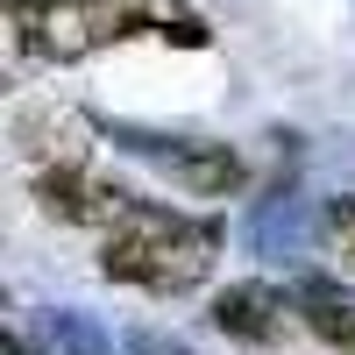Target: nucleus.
Instances as JSON below:
<instances>
[{"label":"nucleus","instance_id":"1","mask_svg":"<svg viewBox=\"0 0 355 355\" xmlns=\"http://www.w3.org/2000/svg\"><path fill=\"white\" fill-rule=\"evenodd\" d=\"M128 36H164V43H206V21L185 0H28L15 8V50L43 64H71Z\"/></svg>","mask_w":355,"mask_h":355},{"label":"nucleus","instance_id":"2","mask_svg":"<svg viewBox=\"0 0 355 355\" xmlns=\"http://www.w3.org/2000/svg\"><path fill=\"white\" fill-rule=\"evenodd\" d=\"M100 270L121 277V284H142L171 299V291H192L206 270H214V227L206 220H185L171 206H128L121 227H107L100 242Z\"/></svg>","mask_w":355,"mask_h":355},{"label":"nucleus","instance_id":"3","mask_svg":"<svg viewBox=\"0 0 355 355\" xmlns=\"http://www.w3.org/2000/svg\"><path fill=\"white\" fill-rule=\"evenodd\" d=\"M28 185H36V206H43L50 220H64V227H121V220H128V206H135L121 185H107V178H85V164L36 171Z\"/></svg>","mask_w":355,"mask_h":355},{"label":"nucleus","instance_id":"4","mask_svg":"<svg viewBox=\"0 0 355 355\" xmlns=\"http://www.w3.org/2000/svg\"><path fill=\"white\" fill-rule=\"evenodd\" d=\"M85 121L71 107H57V100H28L15 107V157L28 171H57V164H85Z\"/></svg>","mask_w":355,"mask_h":355},{"label":"nucleus","instance_id":"5","mask_svg":"<svg viewBox=\"0 0 355 355\" xmlns=\"http://www.w3.org/2000/svg\"><path fill=\"white\" fill-rule=\"evenodd\" d=\"M214 327L234 334V341H270L284 327V299H277L270 284H234V291L214 299Z\"/></svg>","mask_w":355,"mask_h":355},{"label":"nucleus","instance_id":"6","mask_svg":"<svg viewBox=\"0 0 355 355\" xmlns=\"http://www.w3.org/2000/svg\"><path fill=\"white\" fill-rule=\"evenodd\" d=\"M164 171H171L185 192H199V199H227L234 185H242V157H234L227 142H214V150H171Z\"/></svg>","mask_w":355,"mask_h":355},{"label":"nucleus","instance_id":"7","mask_svg":"<svg viewBox=\"0 0 355 355\" xmlns=\"http://www.w3.org/2000/svg\"><path fill=\"white\" fill-rule=\"evenodd\" d=\"M320 242H327V256L355 277V199H334V206H327V220H320Z\"/></svg>","mask_w":355,"mask_h":355}]
</instances>
